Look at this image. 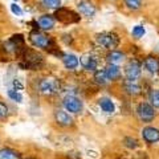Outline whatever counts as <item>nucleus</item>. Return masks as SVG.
<instances>
[{"mask_svg":"<svg viewBox=\"0 0 159 159\" xmlns=\"http://www.w3.org/2000/svg\"><path fill=\"white\" fill-rule=\"evenodd\" d=\"M40 92L45 96H53L60 92V81L54 77H45L40 82Z\"/></svg>","mask_w":159,"mask_h":159,"instance_id":"1","label":"nucleus"},{"mask_svg":"<svg viewBox=\"0 0 159 159\" xmlns=\"http://www.w3.org/2000/svg\"><path fill=\"white\" fill-rule=\"evenodd\" d=\"M29 40H31V43L34 47L41 48V49H51L53 47L52 39L49 37L48 34L43 33V32L33 31L31 34H29Z\"/></svg>","mask_w":159,"mask_h":159,"instance_id":"2","label":"nucleus"},{"mask_svg":"<svg viewBox=\"0 0 159 159\" xmlns=\"http://www.w3.org/2000/svg\"><path fill=\"white\" fill-rule=\"evenodd\" d=\"M97 41H98L99 45H102L106 49H110V51H114V48H117L118 44H119L118 36L114 33H110V32H105V33L98 34Z\"/></svg>","mask_w":159,"mask_h":159,"instance_id":"3","label":"nucleus"},{"mask_svg":"<svg viewBox=\"0 0 159 159\" xmlns=\"http://www.w3.org/2000/svg\"><path fill=\"white\" fill-rule=\"evenodd\" d=\"M137 114L141 121L143 122H151L154 118H155V111H154V107L147 102H142L139 103L137 107Z\"/></svg>","mask_w":159,"mask_h":159,"instance_id":"4","label":"nucleus"},{"mask_svg":"<svg viewBox=\"0 0 159 159\" xmlns=\"http://www.w3.org/2000/svg\"><path fill=\"white\" fill-rule=\"evenodd\" d=\"M141 64H139L138 60L133 58L130 60L126 66H125V76L126 78L129 80V81H135V80L141 76Z\"/></svg>","mask_w":159,"mask_h":159,"instance_id":"5","label":"nucleus"},{"mask_svg":"<svg viewBox=\"0 0 159 159\" xmlns=\"http://www.w3.org/2000/svg\"><path fill=\"white\" fill-rule=\"evenodd\" d=\"M64 107L66 109L69 113H80L82 110V102L81 99L76 96H66L64 98Z\"/></svg>","mask_w":159,"mask_h":159,"instance_id":"6","label":"nucleus"},{"mask_svg":"<svg viewBox=\"0 0 159 159\" xmlns=\"http://www.w3.org/2000/svg\"><path fill=\"white\" fill-rule=\"evenodd\" d=\"M56 19L61 23H74L78 20V16L74 12H72L70 9L66 8H58V11L56 12Z\"/></svg>","mask_w":159,"mask_h":159,"instance_id":"7","label":"nucleus"},{"mask_svg":"<svg viewBox=\"0 0 159 159\" xmlns=\"http://www.w3.org/2000/svg\"><path fill=\"white\" fill-rule=\"evenodd\" d=\"M80 64H81L82 68L86 69V70H96L98 61H97L96 56H93L92 53H85V54H82L81 58H80Z\"/></svg>","mask_w":159,"mask_h":159,"instance_id":"8","label":"nucleus"},{"mask_svg":"<svg viewBox=\"0 0 159 159\" xmlns=\"http://www.w3.org/2000/svg\"><path fill=\"white\" fill-rule=\"evenodd\" d=\"M78 11L81 15L86 17H92L94 13H96V7H94V4L90 2V0H81V2L78 3Z\"/></svg>","mask_w":159,"mask_h":159,"instance_id":"9","label":"nucleus"},{"mask_svg":"<svg viewBox=\"0 0 159 159\" xmlns=\"http://www.w3.org/2000/svg\"><path fill=\"white\" fill-rule=\"evenodd\" d=\"M142 137L147 143H155L159 141V130L155 127L147 126L142 130Z\"/></svg>","mask_w":159,"mask_h":159,"instance_id":"10","label":"nucleus"},{"mask_svg":"<svg viewBox=\"0 0 159 159\" xmlns=\"http://www.w3.org/2000/svg\"><path fill=\"white\" fill-rule=\"evenodd\" d=\"M24 58H25V66L27 68H34L41 62V56L37 54L36 52H32V51L25 53V57Z\"/></svg>","mask_w":159,"mask_h":159,"instance_id":"11","label":"nucleus"},{"mask_svg":"<svg viewBox=\"0 0 159 159\" xmlns=\"http://www.w3.org/2000/svg\"><path fill=\"white\" fill-rule=\"evenodd\" d=\"M54 118H56V122L61 126H69V125H72V122H73L72 117L64 110H57L56 114H54Z\"/></svg>","mask_w":159,"mask_h":159,"instance_id":"12","label":"nucleus"},{"mask_svg":"<svg viewBox=\"0 0 159 159\" xmlns=\"http://www.w3.org/2000/svg\"><path fill=\"white\" fill-rule=\"evenodd\" d=\"M39 25L41 29L49 31V29H52L54 27V17L52 15H43V16L39 19Z\"/></svg>","mask_w":159,"mask_h":159,"instance_id":"13","label":"nucleus"},{"mask_svg":"<svg viewBox=\"0 0 159 159\" xmlns=\"http://www.w3.org/2000/svg\"><path fill=\"white\" fill-rule=\"evenodd\" d=\"M123 60H125V54L119 51H110V53L106 56V61L109 64H114V65L121 64Z\"/></svg>","mask_w":159,"mask_h":159,"instance_id":"14","label":"nucleus"},{"mask_svg":"<svg viewBox=\"0 0 159 159\" xmlns=\"http://www.w3.org/2000/svg\"><path fill=\"white\" fill-rule=\"evenodd\" d=\"M105 74H106L107 80H111V81H114V80L119 78V76H121V70H119L118 65L109 64V65L105 68Z\"/></svg>","mask_w":159,"mask_h":159,"instance_id":"15","label":"nucleus"},{"mask_svg":"<svg viewBox=\"0 0 159 159\" xmlns=\"http://www.w3.org/2000/svg\"><path fill=\"white\" fill-rule=\"evenodd\" d=\"M145 68L147 69L150 73H158L159 72V60L152 57V56H148L145 60Z\"/></svg>","mask_w":159,"mask_h":159,"instance_id":"16","label":"nucleus"},{"mask_svg":"<svg viewBox=\"0 0 159 159\" xmlns=\"http://www.w3.org/2000/svg\"><path fill=\"white\" fill-rule=\"evenodd\" d=\"M62 62H64V65H65V68H68V69H76L80 64V60L74 56V54H64Z\"/></svg>","mask_w":159,"mask_h":159,"instance_id":"17","label":"nucleus"},{"mask_svg":"<svg viewBox=\"0 0 159 159\" xmlns=\"http://www.w3.org/2000/svg\"><path fill=\"white\" fill-rule=\"evenodd\" d=\"M125 90L126 93H129L130 96H138V94H141L142 92V88L138 85L135 81H127L125 82Z\"/></svg>","mask_w":159,"mask_h":159,"instance_id":"18","label":"nucleus"},{"mask_svg":"<svg viewBox=\"0 0 159 159\" xmlns=\"http://www.w3.org/2000/svg\"><path fill=\"white\" fill-rule=\"evenodd\" d=\"M98 105H99V107H101L105 113H113L114 110H116V106H114L113 101H111V99H109V98H106V97H103V98L99 99Z\"/></svg>","mask_w":159,"mask_h":159,"instance_id":"19","label":"nucleus"},{"mask_svg":"<svg viewBox=\"0 0 159 159\" xmlns=\"http://www.w3.org/2000/svg\"><path fill=\"white\" fill-rule=\"evenodd\" d=\"M0 159H19V154L12 148L4 147L0 150Z\"/></svg>","mask_w":159,"mask_h":159,"instance_id":"20","label":"nucleus"},{"mask_svg":"<svg viewBox=\"0 0 159 159\" xmlns=\"http://www.w3.org/2000/svg\"><path fill=\"white\" fill-rule=\"evenodd\" d=\"M148 101H150V105L152 107L159 109V89H155V90L150 92V94H148Z\"/></svg>","mask_w":159,"mask_h":159,"instance_id":"21","label":"nucleus"},{"mask_svg":"<svg viewBox=\"0 0 159 159\" xmlns=\"http://www.w3.org/2000/svg\"><path fill=\"white\" fill-rule=\"evenodd\" d=\"M94 80H96V82L99 84V85H105V84L109 81L106 78V74H105V70H97L94 73Z\"/></svg>","mask_w":159,"mask_h":159,"instance_id":"22","label":"nucleus"},{"mask_svg":"<svg viewBox=\"0 0 159 159\" xmlns=\"http://www.w3.org/2000/svg\"><path fill=\"white\" fill-rule=\"evenodd\" d=\"M8 97L11 98L12 101H16V102H21L23 101V96L19 92L15 90V89H9L8 90Z\"/></svg>","mask_w":159,"mask_h":159,"instance_id":"23","label":"nucleus"},{"mask_svg":"<svg viewBox=\"0 0 159 159\" xmlns=\"http://www.w3.org/2000/svg\"><path fill=\"white\" fill-rule=\"evenodd\" d=\"M43 4L48 8H60L61 0H43Z\"/></svg>","mask_w":159,"mask_h":159,"instance_id":"24","label":"nucleus"},{"mask_svg":"<svg viewBox=\"0 0 159 159\" xmlns=\"http://www.w3.org/2000/svg\"><path fill=\"white\" fill-rule=\"evenodd\" d=\"M145 28H143L142 25H135L133 28V31H131V34L134 37H137V39H139V37H142L143 34H145Z\"/></svg>","mask_w":159,"mask_h":159,"instance_id":"25","label":"nucleus"},{"mask_svg":"<svg viewBox=\"0 0 159 159\" xmlns=\"http://www.w3.org/2000/svg\"><path fill=\"white\" fill-rule=\"evenodd\" d=\"M141 3H142L141 0H125V4L130 9H139L141 8Z\"/></svg>","mask_w":159,"mask_h":159,"instance_id":"26","label":"nucleus"},{"mask_svg":"<svg viewBox=\"0 0 159 159\" xmlns=\"http://www.w3.org/2000/svg\"><path fill=\"white\" fill-rule=\"evenodd\" d=\"M125 146L129 148H137L138 147V142L135 138H125Z\"/></svg>","mask_w":159,"mask_h":159,"instance_id":"27","label":"nucleus"},{"mask_svg":"<svg viewBox=\"0 0 159 159\" xmlns=\"http://www.w3.org/2000/svg\"><path fill=\"white\" fill-rule=\"evenodd\" d=\"M8 114V107L6 103H3V102H0V118H4Z\"/></svg>","mask_w":159,"mask_h":159,"instance_id":"28","label":"nucleus"},{"mask_svg":"<svg viewBox=\"0 0 159 159\" xmlns=\"http://www.w3.org/2000/svg\"><path fill=\"white\" fill-rule=\"evenodd\" d=\"M11 11L15 13V15H17V16H20V15L23 13V11H21V8H20L16 3H13V4H11Z\"/></svg>","mask_w":159,"mask_h":159,"instance_id":"29","label":"nucleus"},{"mask_svg":"<svg viewBox=\"0 0 159 159\" xmlns=\"http://www.w3.org/2000/svg\"><path fill=\"white\" fill-rule=\"evenodd\" d=\"M13 85H15V88H20V89H21L23 88V85H21V84H20V82H17V81H13Z\"/></svg>","mask_w":159,"mask_h":159,"instance_id":"30","label":"nucleus"},{"mask_svg":"<svg viewBox=\"0 0 159 159\" xmlns=\"http://www.w3.org/2000/svg\"><path fill=\"white\" fill-rule=\"evenodd\" d=\"M15 2H17V0H15Z\"/></svg>","mask_w":159,"mask_h":159,"instance_id":"31","label":"nucleus"}]
</instances>
